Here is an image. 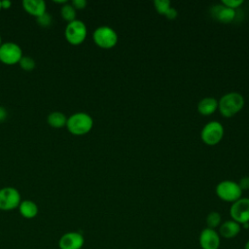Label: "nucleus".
I'll return each instance as SVG.
<instances>
[{
  "label": "nucleus",
  "mask_w": 249,
  "mask_h": 249,
  "mask_svg": "<svg viewBox=\"0 0 249 249\" xmlns=\"http://www.w3.org/2000/svg\"><path fill=\"white\" fill-rule=\"evenodd\" d=\"M241 231V226L233 220H227L222 222V224L218 228V233L221 237L225 239L234 238L239 234Z\"/></svg>",
  "instance_id": "ddd939ff"
},
{
  "label": "nucleus",
  "mask_w": 249,
  "mask_h": 249,
  "mask_svg": "<svg viewBox=\"0 0 249 249\" xmlns=\"http://www.w3.org/2000/svg\"><path fill=\"white\" fill-rule=\"evenodd\" d=\"M242 3H243L242 0H222V2H221V4H223L224 6L233 9V10H235L236 8L241 6Z\"/></svg>",
  "instance_id": "5701e85b"
},
{
  "label": "nucleus",
  "mask_w": 249,
  "mask_h": 249,
  "mask_svg": "<svg viewBox=\"0 0 249 249\" xmlns=\"http://www.w3.org/2000/svg\"><path fill=\"white\" fill-rule=\"evenodd\" d=\"M8 112L4 106H0V123L4 122L7 119Z\"/></svg>",
  "instance_id": "bb28decb"
},
{
  "label": "nucleus",
  "mask_w": 249,
  "mask_h": 249,
  "mask_svg": "<svg viewBox=\"0 0 249 249\" xmlns=\"http://www.w3.org/2000/svg\"><path fill=\"white\" fill-rule=\"evenodd\" d=\"M154 5H155L157 12L163 16L171 8V3L169 0H155Z\"/></svg>",
  "instance_id": "aec40b11"
},
{
  "label": "nucleus",
  "mask_w": 249,
  "mask_h": 249,
  "mask_svg": "<svg viewBox=\"0 0 249 249\" xmlns=\"http://www.w3.org/2000/svg\"><path fill=\"white\" fill-rule=\"evenodd\" d=\"M230 215L231 220L235 221L240 226L249 223V198L240 197L232 202L230 208Z\"/></svg>",
  "instance_id": "1a4fd4ad"
},
{
  "label": "nucleus",
  "mask_w": 249,
  "mask_h": 249,
  "mask_svg": "<svg viewBox=\"0 0 249 249\" xmlns=\"http://www.w3.org/2000/svg\"><path fill=\"white\" fill-rule=\"evenodd\" d=\"M72 6L76 9V10H82L84 8H86L87 6V1L86 0H73L71 2Z\"/></svg>",
  "instance_id": "b1692460"
},
{
  "label": "nucleus",
  "mask_w": 249,
  "mask_h": 249,
  "mask_svg": "<svg viewBox=\"0 0 249 249\" xmlns=\"http://www.w3.org/2000/svg\"><path fill=\"white\" fill-rule=\"evenodd\" d=\"M23 56L22 50L15 42H5L0 45V61L7 65L18 63Z\"/></svg>",
  "instance_id": "0eeeda50"
},
{
  "label": "nucleus",
  "mask_w": 249,
  "mask_h": 249,
  "mask_svg": "<svg viewBox=\"0 0 249 249\" xmlns=\"http://www.w3.org/2000/svg\"><path fill=\"white\" fill-rule=\"evenodd\" d=\"M206 228L216 230L222 224V216L217 211H211L205 218Z\"/></svg>",
  "instance_id": "a211bd4d"
},
{
  "label": "nucleus",
  "mask_w": 249,
  "mask_h": 249,
  "mask_svg": "<svg viewBox=\"0 0 249 249\" xmlns=\"http://www.w3.org/2000/svg\"><path fill=\"white\" fill-rule=\"evenodd\" d=\"M18 208L19 214L25 219H33L39 213L38 205L33 200H30V199L21 200Z\"/></svg>",
  "instance_id": "2eb2a0df"
},
{
  "label": "nucleus",
  "mask_w": 249,
  "mask_h": 249,
  "mask_svg": "<svg viewBox=\"0 0 249 249\" xmlns=\"http://www.w3.org/2000/svg\"><path fill=\"white\" fill-rule=\"evenodd\" d=\"M243 249H249V239L244 243V247Z\"/></svg>",
  "instance_id": "c756f323"
},
{
  "label": "nucleus",
  "mask_w": 249,
  "mask_h": 249,
  "mask_svg": "<svg viewBox=\"0 0 249 249\" xmlns=\"http://www.w3.org/2000/svg\"><path fill=\"white\" fill-rule=\"evenodd\" d=\"M2 10V7H1V1H0V11Z\"/></svg>",
  "instance_id": "2f4dec72"
},
{
  "label": "nucleus",
  "mask_w": 249,
  "mask_h": 249,
  "mask_svg": "<svg viewBox=\"0 0 249 249\" xmlns=\"http://www.w3.org/2000/svg\"><path fill=\"white\" fill-rule=\"evenodd\" d=\"M20 201V194L16 188L4 187L0 189V210H14L18 207Z\"/></svg>",
  "instance_id": "6e6552de"
},
{
  "label": "nucleus",
  "mask_w": 249,
  "mask_h": 249,
  "mask_svg": "<svg viewBox=\"0 0 249 249\" xmlns=\"http://www.w3.org/2000/svg\"><path fill=\"white\" fill-rule=\"evenodd\" d=\"M47 122L50 126L53 128H61L66 126L67 117L60 111H53L47 117Z\"/></svg>",
  "instance_id": "f3484780"
},
{
  "label": "nucleus",
  "mask_w": 249,
  "mask_h": 249,
  "mask_svg": "<svg viewBox=\"0 0 249 249\" xmlns=\"http://www.w3.org/2000/svg\"><path fill=\"white\" fill-rule=\"evenodd\" d=\"M240 189L243 190H248L249 189V176H244L240 179L239 183H238Z\"/></svg>",
  "instance_id": "393cba45"
},
{
  "label": "nucleus",
  "mask_w": 249,
  "mask_h": 249,
  "mask_svg": "<svg viewBox=\"0 0 249 249\" xmlns=\"http://www.w3.org/2000/svg\"><path fill=\"white\" fill-rule=\"evenodd\" d=\"M210 13L217 20L223 23H230L231 22L236 16V12L233 9L228 8L223 4L215 5L210 9Z\"/></svg>",
  "instance_id": "f8f14e48"
},
{
  "label": "nucleus",
  "mask_w": 249,
  "mask_h": 249,
  "mask_svg": "<svg viewBox=\"0 0 249 249\" xmlns=\"http://www.w3.org/2000/svg\"><path fill=\"white\" fill-rule=\"evenodd\" d=\"M60 15L65 20L70 22V21L76 19V9L72 6L71 3L67 2L61 6Z\"/></svg>",
  "instance_id": "6ab92c4d"
},
{
  "label": "nucleus",
  "mask_w": 249,
  "mask_h": 249,
  "mask_svg": "<svg viewBox=\"0 0 249 249\" xmlns=\"http://www.w3.org/2000/svg\"><path fill=\"white\" fill-rule=\"evenodd\" d=\"M2 44V38H1V35H0V45Z\"/></svg>",
  "instance_id": "7c9ffc66"
},
{
  "label": "nucleus",
  "mask_w": 249,
  "mask_h": 249,
  "mask_svg": "<svg viewBox=\"0 0 249 249\" xmlns=\"http://www.w3.org/2000/svg\"><path fill=\"white\" fill-rule=\"evenodd\" d=\"M198 243L201 249H219L221 236L216 230L204 228L199 233Z\"/></svg>",
  "instance_id": "9d476101"
},
{
  "label": "nucleus",
  "mask_w": 249,
  "mask_h": 249,
  "mask_svg": "<svg viewBox=\"0 0 249 249\" xmlns=\"http://www.w3.org/2000/svg\"><path fill=\"white\" fill-rule=\"evenodd\" d=\"M164 17L166 18H168V19H174V18H176V17H177V11L174 9V8H170L168 11H167V13L164 15Z\"/></svg>",
  "instance_id": "a878e982"
},
{
  "label": "nucleus",
  "mask_w": 249,
  "mask_h": 249,
  "mask_svg": "<svg viewBox=\"0 0 249 249\" xmlns=\"http://www.w3.org/2000/svg\"><path fill=\"white\" fill-rule=\"evenodd\" d=\"M88 29L86 23L81 19H74L67 23L64 35L68 43L72 45H80L87 37Z\"/></svg>",
  "instance_id": "39448f33"
},
{
  "label": "nucleus",
  "mask_w": 249,
  "mask_h": 249,
  "mask_svg": "<svg viewBox=\"0 0 249 249\" xmlns=\"http://www.w3.org/2000/svg\"><path fill=\"white\" fill-rule=\"evenodd\" d=\"M36 19H37V23H38L39 25L43 26V27H48V26H50L51 23H52V20H53L51 14L48 13V12H46V13H44L43 15H41L40 17L36 18Z\"/></svg>",
  "instance_id": "4be33fe9"
},
{
  "label": "nucleus",
  "mask_w": 249,
  "mask_h": 249,
  "mask_svg": "<svg viewBox=\"0 0 249 249\" xmlns=\"http://www.w3.org/2000/svg\"><path fill=\"white\" fill-rule=\"evenodd\" d=\"M94 43L101 49H112L118 43V34L110 26L101 25L94 29L92 33Z\"/></svg>",
  "instance_id": "7ed1b4c3"
},
{
  "label": "nucleus",
  "mask_w": 249,
  "mask_h": 249,
  "mask_svg": "<svg viewBox=\"0 0 249 249\" xmlns=\"http://www.w3.org/2000/svg\"><path fill=\"white\" fill-rule=\"evenodd\" d=\"M85 237L79 231H68L62 234L58 240L59 249H82Z\"/></svg>",
  "instance_id": "9b49d317"
},
{
  "label": "nucleus",
  "mask_w": 249,
  "mask_h": 249,
  "mask_svg": "<svg viewBox=\"0 0 249 249\" xmlns=\"http://www.w3.org/2000/svg\"><path fill=\"white\" fill-rule=\"evenodd\" d=\"M216 195L218 197L227 202H234L242 196V190L238 183L231 180L221 181L216 186Z\"/></svg>",
  "instance_id": "20e7f679"
},
{
  "label": "nucleus",
  "mask_w": 249,
  "mask_h": 249,
  "mask_svg": "<svg viewBox=\"0 0 249 249\" xmlns=\"http://www.w3.org/2000/svg\"><path fill=\"white\" fill-rule=\"evenodd\" d=\"M224 136V127L217 121L208 122L201 129L200 137L203 143L213 146L218 144Z\"/></svg>",
  "instance_id": "423d86ee"
},
{
  "label": "nucleus",
  "mask_w": 249,
  "mask_h": 249,
  "mask_svg": "<svg viewBox=\"0 0 249 249\" xmlns=\"http://www.w3.org/2000/svg\"><path fill=\"white\" fill-rule=\"evenodd\" d=\"M53 2H54V3H57V4H62V5H64L65 3H67L66 0H53Z\"/></svg>",
  "instance_id": "c85d7f7f"
},
{
  "label": "nucleus",
  "mask_w": 249,
  "mask_h": 249,
  "mask_svg": "<svg viewBox=\"0 0 249 249\" xmlns=\"http://www.w3.org/2000/svg\"><path fill=\"white\" fill-rule=\"evenodd\" d=\"M93 126L91 116L86 112H76L67 118L66 127L71 134L85 135L89 133Z\"/></svg>",
  "instance_id": "f257e3e1"
},
{
  "label": "nucleus",
  "mask_w": 249,
  "mask_h": 249,
  "mask_svg": "<svg viewBox=\"0 0 249 249\" xmlns=\"http://www.w3.org/2000/svg\"><path fill=\"white\" fill-rule=\"evenodd\" d=\"M22 7L28 14L36 18L47 12V6L44 0H23Z\"/></svg>",
  "instance_id": "4468645a"
},
{
  "label": "nucleus",
  "mask_w": 249,
  "mask_h": 249,
  "mask_svg": "<svg viewBox=\"0 0 249 249\" xmlns=\"http://www.w3.org/2000/svg\"><path fill=\"white\" fill-rule=\"evenodd\" d=\"M218 109V100L214 97H204L197 104V111L203 116H209Z\"/></svg>",
  "instance_id": "dca6fc26"
},
{
  "label": "nucleus",
  "mask_w": 249,
  "mask_h": 249,
  "mask_svg": "<svg viewBox=\"0 0 249 249\" xmlns=\"http://www.w3.org/2000/svg\"><path fill=\"white\" fill-rule=\"evenodd\" d=\"M128 249H131V248H128Z\"/></svg>",
  "instance_id": "473e14b6"
},
{
  "label": "nucleus",
  "mask_w": 249,
  "mask_h": 249,
  "mask_svg": "<svg viewBox=\"0 0 249 249\" xmlns=\"http://www.w3.org/2000/svg\"><path fill=\"white\" fill-rule=\"evenodd\" d=\"M11 6H12V2L10 0H2L1 1L2 9H9Z\"/></svg>",
  "instance_id": "cd10ccee"
},
{
  "label": "nucleus",
  "mask_w": 249,
  "mask_h": 249,
  "mask_svg": "<svg viewBox=\"0 0 249 249\" xmlns=\"http://www.w3.org/2000/svg\"><path fill=\"white\" fill-rule=\"evenodd\" d=\"M244 106V98L239 92H228L224 94L218 101V109L220 113L230 118L238 113Z\"/></svg>",
  "instance_id": "f03ea898"
},
{
  "label": "nucleus",
  "mask_w": 249,
  "mask_h": 249,
  "mask_svg": "<svg viewBox=\"0 0 249 249\" xmlns=\"http://www.w3.org/2000/svg\"><path fill=\"white\" fill-rule=\"evenodd\" d=\"M18 64L25 71H32L36 66L35 60L31 56H28V55H23L20 58Z\"/></svg>",
  "instance_id": "412c9836"
}]
</instances>
